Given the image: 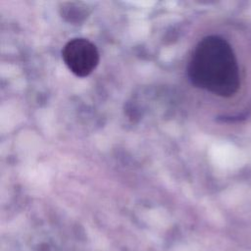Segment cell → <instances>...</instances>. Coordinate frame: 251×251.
Wrapping results in <instances>:
<instances>
[{
  "mask_svg": "<svg viewBox=\"0 0 251 251\" xmlns=\"http://www.w3.org/2000/svg\"><path fill=\"white\" fill-rule=\"evenodd\" d=\"M191 83L221 97L234 95L240 84L232 48L223 37L209 35L194 48L187 65Z\"/></svg>",
  "mask_w": 251,
  "mask_h": 251,
  "instance_id": "1",
  "label": "cell"
},
{
  "mask_svg": "<svg viewBox=\"0 0 251 251\" xmlns=\"http://www.w3.org/2000/svg\"><path fill=\"white\" fill-rule=\"evenodd\" d=\"M62 57L69 70L79 77L89 75L99 63L96 46L86 38L68 41L62 50Z\"/></svg>",
  "mask_w": 251,
  "mask_h": 251,
  "instance_id": "2",
  "label": "cell"
}]
</instances>
